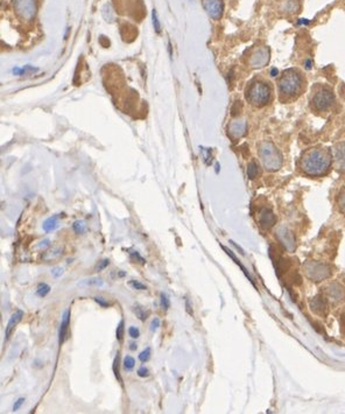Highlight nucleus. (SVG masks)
I'll return each mask as SVG.
<instances>
[{"label":"nucleus","instance_id":"obj_1","mask_svg":"<svg viewBox=\"0 0 345 414\" xmlns=\"http://www.w3.org/2000/svg\"><path fill=\"white\" fill-rule=\"evenodd\" d=\"M297 165L307 176H324L332 168V151L326 146L310 147L301 154Z\"/></svg>","mask_w":345,"mask_h":414},{"label":"nucleus","instance_id":"obj_2","mask_svg":"<svg viewBox=\"0 0 345 414\" xmlns=\"http://www.w3.org/2000/svg\"><path fill=\"white\" fill-rule=\"evenodd\" d=\"M278 93L282 103H292L303 95L307 89L306 75L297 68H289L282 71L278 78Z\"/></svg>","mask_w":345,"mask_h":414},{"label":"nucleus","instance_id":"obj_3","mask_svg":"<svg viewBox=\"0 0 345 414\" xmlns=\"http://www.w3.org/2000/svg\"><path fill=\"white\" fill-rule=\"evenodd\" d=\"M336 104V96L331 86L318 83L312 87L309 95V106L315 113L322 115L332 110Z\"/></svg>","mask_w":345,"mask_h":414},{"label":"nucleus","instance_id":"obj_4","mask_svg":"<svg viewBox=\"0 0 345 414\" xmlns=\"http://www.w3.org/2000/svg\"><path fill=\"white\" fill-rule=\"evenodd\" d=\"M245 97L253 106L263 107L273 101V87L268 82L254 80L246 87Z\"/></svg>","mask_w":345,"mask_h":414},{"label":"nucleus","instance_id":"obj_5","mask_svg":"<svg viewBox=\"0 0 345 414\" xmlns=\"http://www.w3.org/2000/svg\"><path fill=\"white\" fill-rule=\"evenodd\" d=\"M259 157L263 168L268 172L279 171L282 166V154L273 141L265 140L259 145Z\"/></svg>","mask_w":345,"mask_h":414},{"label":"nucleus","instance_id":"obj_6","mask_svg":"<svg viewBox=\"0 0 345 414\" xmlns=\"http://www.w3.org/2000/svg\"><path fill=\"white\" fill-rule=\"evenodd\" d=\"M304 273L308 276L309 279H312V281H322V280L329 278L331 276V270L330 267L326 264H322V262L317 261H309L306 262L303 266Z\"/></svg>","mask_w":345,"mask_h":414},{"label":"nucleus","instance_id":"obj_7","mask_svg":"<svg viewBox=\"0 0 345 414\" xmlns=\"http://www.w3.org/2000/svg\"><path fill=\"white\" fill-rule=\"evenodd\" d=\"M14 10L21 19L30 20L33 19L36 14V0H13Z\"/></svg>","mask_w":345,"mask_h":414},{"label":"nucleus","instance_id":"obj_8","mask_svg":"<svg viewBox=\"0 0 345 414\" xmlns=\"http://www.w3.org/2000/svg\"><path fill=\"white\" fill-rule=\"evenodd\" d=\"M269 60H271V51L268 47L262 46L254 49L248 58V64L252 69H260L263 67L267 66Z\"/></svg>","mask_w":345,"mask_h":414},{"label":"nucleus","instance_id":"obj_9","mask_svg":"<svg viewBox=\"0 0 345 414\" xmlns=\"http://www.w3.org/2000/svg\"><path fill=\"white\" fill-rule=\"evenodd\" d=\"M332 167L339 174H345V141H339L332 148Z\"/></svg>","mask_w":345,"mask_h":414},{"label":"nucleus","instance_id":"obj_10","mask_svg":"<svg viewBox=\"0 0 345 414\" xmlns=\"http://www.w3.org/2000/svg\"><path fill=\"white\" fill-rule=\"evenodd\" d=\"M203 6L209 17L214 20H219L224 13V2L223 0H203Z\"/></svg>","mask_w":345,"mask_h":414},{"label":"nucleus","instance_id":"obj_11","mask_svg":"<svg viewBox=\"0 0 345 414\" xmlns=\"http://www.w3.org/2000/svg\"><path fill=\"white\" fill-rule=\"evenodd\" d=\"M247 131V124L244 119H236V121H231L228 127V133L232 139H239L244 137Z\"/></svg>","mask_w":345,"mask_h":414},{"label":"nucleus","instance_id":"obj_12","mask_svg":"<svg viewBox=\"0 0 345 414\" xmlns=\"http://www.w3.org/2000/svg\"><path fill=\"white\" fill-rule=\"evenodd\" d=\"M70 316L71 311L70 309H66L63 311L62 315V321H61L60 326V331H59V344L60 346L65 343V341L68 338V330H69V325H70Z\"/></svg>","mask_w":345,"mask_h":414},{"label":"nucleus","instance_id":"obj_13","mask_svg":"<svg viewBox=\"0 0 345 414\" xmlns=\"http://www.w3.org/2000/svg\"><path fill=\"white\" fill-rule=\"evenodd\" d=\"M277 223V217L272 210L267 208H263L259 212V224L263 229H271L274 224Z\"/></svg>","mask_w":345,"mask_h":414},{"label":"nucleus","instance_id":"obj_14","mask_svg":"<svg viewBox=\"0 0 345 414\" xmlns=\"http://www.w3.org/2000/svg\"><path fill=\"white\" fill-rule=\"evenodd\" d=\"M22 317H24V310H21V309H19V310H16V313H14L12 316L10 317V320H8L6 328H5V336H6V341H8L12 336V332L14 329H16V327L18 326V323L20 321L22 320Z\"/></svg>","mask_w":345,"mask_h":414},{"label":"nucleus","instance_id":"obj_15","mask_svg":"<svg viewBox=\"0 0 345 414\" xmlns=\"http://www.w3.org/2000/svg\"><path fill=\"white\" fill-rule=\"evenodd\" d=\"M59 218H60V215H55V216H51V217L47 218V220L43 222V224H42L43 231L51 232V231H54V230H56L60 225Z\"/></svg>","mask_w":345,"mask_h":414},{"label":"nucleus","instance_id":"obj_16","mask_svg":"<svg viewBox=\"0 0 345 414\" xmlns=\"http://www.w3.org/2000/svg\"><path fill=\"white\" fill-rule=\"evenodd\" d=\"M278 236H279V239L281 241V243H282L287 249H291V246L289 245H294L295 244V239L292 237L291 232L287 231L286 229H281L278 231Z\"/></svg>","mask_w":345,"mask_h":414},{"label":"nucleus","instance_id":"obj_17","mask_svg":"<svg viewBox=\"0 0 345 414\" xmlns=\"http://www.w3.org/2000/svg\"><path fill=\"white\" fill-rule=\"evenodd\" d=\"M336 202H337V207H338L339 211H341L342 214L345 216V186L342 187V189L339 190Z\"/></svg>","mask_w":345,"mask_h":414},{"label":"nucleus","instance_id":"obj_18","mask_svg":"<svg viewBox=\"0 0 345 414\" xmlns=\"http://www.w3.org/2000/svg\"><path fill=\"white\" fill-rule=\"evenodd\" d=\"M78 285L81 286H96V287H103L104 286V280L100 278H89L84 279L82 281L78 282Z\"/></svg>","mask_w":345,"mask_h":414},{"label":"nucleus","instance_id":"obj_19","mask_svg":"<svg viewBox=\"0 0 345 414\" xmlns=\"http://www.w3.org/2000/svg\"><path fill=\"white\" fill-rule=\"evenodd\" d=\"M133 311H134L135 315H137V317L140 321H146L147 317L149 316V310H147L146 308L141 307V306H134L133 307Z\"/></svg>","mask_w":345,"mask_h":414},{"label":"nucleus","instance_id":"obj_20","mask_svg":"<svg viewBox=\"0 0 345 414\" xmlns=\"http://www.w3.org/2000/svg\"><path fill=\"white\" fill-rule=\"evenodd\" d=\"M119 365H120V352L118 351V352H117V355H115V361H113V366H112V369H113V373H115V378H117L118 380H119L120 383H121V381H123V379H121V377H120Z\"/></svg>","mask_w":345,"mask_h":414},{"label":"nucleus","instance_id":"obj_21","mask_svg":"<svg viewBox=\"0 0 345 414\" xmlns=\"http://www.w3.org/2000/svg\"><path fill=\"white\" fill-rule=\"evenodd\" d=\"M259 175V166L257 165V162L252 161L247 165V176L250 177L251 180L256 179V177Z\"/></svg>","mask_w":345,"mask_h":414},{"label":"nucleus","instance_id":"obj_22","mask_svg":"<svg viewBox=\"0 0 345 414\" xmlns=\"http://www.w3.org/2000/svg\"><path fill=\"white\" fill-rule=\"evenodd\" d=\"M72 229H74V231L76 232L77 235H83V233H85L86 231L85 222L82 220L75 221L74 224H72Z\"/></svg>","mask_w":345,"mask_h":414},{"label":"nucleus","instance_id":"obj_23","mask_svg":"<svg viewBox=\"0 0 345 414\" xmlns=\"http://www.w3.org/2000/svg\"><path fill=\"white\" fill-rule=\"evenodd\" d=\"M49 292H50V286L46 284V282H41L36 288V295L39 297H45L48 295Z\"/></svg>","mask_w":345,"mask_h":414},{"label":"nucleus","instance_id":"obj_24","mask_svg":"<svg viewBox=\"0 0 345 414\" xmlns=\"http://www.w3.org/2000/svg\"><path fill=\"white\" fill-rule=\"evenodd\" d=\"M124 335H125V321L120 320V322L117 326V329H115V337H117L119 342H123Z\"/></svg>","mask_w":345,"mask_h":414},{"label":"nucleus","instance_id":"obj_25","mask_svg":"<svg viewBox=\"0 0 345 414\" xmlns=\"http://www.w3.org/2000/svg\"><path fill=\"white\" fill-rule=\"evenodd\" d=\"M134 365H135V360L132 357V356H126V357L124 358L123 366L126 371H131L133 367H134Z\"/></svg>","mask_w":345,"mask_h":414},{"label":"nucleus","instance_id":"obj_26","mask_svg":"<svg viewBox=\"0 0 345 414\" xmlns=\"http://www.w3.org/2000/svg\"><path fill=\"white\" fill-rule=\"evenodd\" d=\"M150 355H152V350H150V346H147L146 349L144 350V351L140 352V355H139V361L141 362V363H147L150 360Z\"/></svg>","mask_w":345,"mask_h":414},{"label":"nucleus","instance_id":"obj_27","mask_svg":"<svg viewBox=\"0 0 345 414\" xmlns=\"http://www.w3.org/2000/svg\"><path fill=\"white\" fill-rule=\"evenodd\" d=\"M129 285L131 286L133 290H137V291H146L147 290V286L144 285L143 282L138 281V280H130Z\"/></svg>","mask_w":345,"mask_h":414},{"label":"nucleus","instance_id":"obj_28","mask_svg":"<svg viewBox=\"0 0 345 414\" xmlns=\"http://www.w3.org/2000/svg\"><path fill=\"white\" fill-rule=\"evenodd\" d=\"M161 299H160V303H161V308L164 309V310H168V309L170 308V300L169 297L166 293H161Z\"/></svg>","mask_w":345,"mask_h":414},{"label":"nucleus","instance_id":"obj_29","mask_svg":"<svg viewBox=\"0 0 345 414\" xmlns=\"http://www.w3.org/2000/svg\"><path fill=\"white\" fill-rule=\"evenodd\" d=\"M152 17H153V26H154V29H155L156 33L159 34L161 32V23H160V21H159L158 12H156V10H153Z\"/></svg>","mask_w":345,"mask_h":414},{"label":"nucleus","instance_id":"obj_30","mask_svg":"<svg viewBox=\"0 0 345 414\" xmlns=\"http://www.w3.org/2000/svg\"><path fill=\"white\" fill-rule=\"evenodd\" d=\"M130 257H131V259L133 261H137V262H139V264H141V265H145L146 264V259H144L143 257H141L140 255H139V253L137 252V251H134V252H131L130 253Z\"/></svg>","mask_w":345,"mask_h":414},{"label":"nucleus","instance_id":"obj_31","mask_svg":"<svg viewBox=\"0 0 345 414\" xmlns=\"http://www.w3.org/2000/svg\"><path fill=\"white\" fill-rule=\"evenodd\" d=\"M160 327H161V321H160V319H159V317H154V319L152 320V322H150L149 330L152 331V332H155L156 330H158L159 328H160Z\"/></svg>","mask_w":345,"mask_h":414},{"label":"nucleus","instance_id":"obj_32","mask_svg":"<svg viewBox=\"0 0 345 414\" xmlns=\"http://www.w3.org/2000/svg\"><path fill=\"white\" fill-rule=\"evenodd\" d=\"M129 335L131 336V338H134V340H137L140 336V330L137 328V327L132 326L129 328Z\"/></svg>","mask_w":345,"mask_h":414},{"label":"nucleus","instance_id":"obj_33","mask_svg":"<svg viewBox=\"0 0 345 414\" xmlns=\"http://www.w3.org/2000/svg\"><path fill=\"white\" fill-rule=\"evenodd\" d=\"M94 300L98 303V305L100 306V307H103V308H107V307H110V306H111V303L107 302L106 300L101 296H95Z\"/></svg>","mask_w":345,"mask_h":414},{"label":"nucleus","instance_id":"obj_34","mask_svg":"<svg viewBox=\"0 0 345 414\" xmlns=\"http://www.w3.org/2000/svg\"><path fill=\"white\" fill-rule=\"evenodd\" d=\"M137 375L140 378H147V377H149V370L147 369V367L141 366V367H139V369H138Z\"/></svg>","mask_w":345,"mask_h":414},{"label":"nucleus","instance_id":"obj_35","mask_svg":"<svg viewBox=\"0 0 345 414\" xmlns=\"http://www.w3.org/2000/svg\"><path fill=\"white\" fill-rule=\"evenodd\" d=\"M110 265V260L109 259H103V260L99 261V264L97 265V267H96V271L97 272H101L103 270H105V268Z\"/></svg>","mask_w":345,"mask_h":414},{"label":"nucleus","instance_id":"obj_36","mask_svg":"<svg viewBox=\"0 0 345 414\" xmlns=\"http://www.w3.org/2000/svg\"><path fill=\"white\" fill-rule=\"evenodd\" d=\"M24 402H25V398H22V397H21V398H19L16 401H14L13 412H18L20 408H21L22 405H24Z\"/></svg>","mask_w":345,"mask_h":414},{"label":"nucleus","instance_id":"obj_37","mask_svg":"<svg viewBox=\"0 0 345 414\" xmlns=\"http://www.w3.org/2000/svg\"><path fill=\"white\" fill-rule=\"evenodd\" d=\"M62 274H63V270L61 267H54L53 270H51V276H53L54 278H60Z\"/></svg>","mask_w":345,"mask_h":414},{"label":"nucleus","instance_id":"obj_38","mask_svg":"<svg viewBox=\"0 0 345 414\" xmlns=\"http://www.w3.org/2000/svg\"><path fill=\"white\" fill-rule=\"evenodd\" d=\"M185 307H187V311H188V313H189L190 315L193 314V309H191V307H190L189 300H188V299H185Z\"/></svg>","mask_w":345,"mask_h":414},{"label":"nucleus","instance_id":"obj_39","mask_svg":"<svg viewBox=\"0 0 345 414\" xmlns=\"http://www.w3.org/2000/svg\"><path fill=\"white\" fill-rule=\"evenodd\" d=\"M49 245H50V241H49V239H45V241L41 242V244H40V247L49 246Z\"/></svg>","mask_w":345,"mask_h":414},{"label":"nucleus","instance_id":"obj_40","mask_svg":"<svg viewBox=\"0 0 345 414\" xmlns=\"http://www.w3.org/2000/svg\"><path fill=\"white\" fill-rule=\"evenodd\" d=\"M137 348H138L137 343H134V342L130 343V350H131V351H135V350H137Z\"/></svg>","mask_w":345,"mask_h":414}]
</instances>
